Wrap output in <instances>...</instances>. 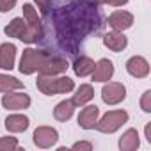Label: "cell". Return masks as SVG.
Here are the masks:
<instances>
[{
	"label": "cell",
	"mask_w": 151,
	"mask_h": 151,
	"mask_svg": "<svg viewBox=\"0 0 151 151\" xmlns=\"http://www.w3.org/2000/svg\"><path fill=\"white\" fill-rule=\"evenodd\" d=\"M52 18L55 22L59 43L69 53H77L78 43L101 27L98 4H94L93 0H80V2L60 6Z\"/></svg>",
	"instance_id": "1"
},
{
	"label": "cell",
	"mask_w": 151,
	"mask_h": 151,
	"mask_svg": "<svg viewBox=\"0 0 151 151\" xmlns=\"http://www.w3.org/2000/svg\"><path fill=\"white\" fill-rule=\"evenodd\" d=\"M36 86L46 96L64 94L75 89V82L69 77H60V75H39L36 80Z\"/></svg>",
	"instance_id": "2"
},
{
	"label": "cell",
	"mask_w": 151,
	"mask_h": 151,
	"mask_svg": "<svg viewBox=\"0 0 151 151\" xmlns=\"http://www.w3.org/2000/svg\"><path fill=\"white\" fill-rule=\"evenodd\" d=\"M23 20L27 23V36L23 43H37L43 39V23L41 18L37 14V9H34V6L30 4H23Z\"/></svg>",
	"instance_id": "3"
},
{
	"label": "cell",
	"mask_w": 151,
	"mask_h": 151,
	"mask_svg": "<svg viewBox=\"0 0 151 151\" xmlns=\"http://www.w3.org/2000/svg\"><path fill=\"white\" fill-rule=\"evenodd\" d=\"M50 57L48 52L45 50H36V48H25L20 59V71L23 75H34L36 71L41 69L45 60Z\"/></svg>",
	"instance_id": "4"
},
{
	"label": "cell",
	"mask_w": 151,
	"mask_h": 151,
	"mask_svg": "<svg viewBox=\"0 0 151 151\" xmlns=\"http://www.w3.org/2000/svg\"><path fill=\"white\" fill-rule=\"evenodd\" d=\"M128 121V112L126 110H109L105 116H101V119L96 121L94 130L101 132V133H114L117 132L124 123Z\"/></svg>",
	"instance_id": "5"
},
{
	"label": "cell",
	"mask_w": 151,
	"mask_h": 151,
	"mask_svg": "<svg viewBox=\"0 0 151 151\" xmlns=\"http://www.w3.org/2000/svg\"><path fill=\"white\" fill-rule=\"evenodd\" d=\"M126 98V87L121 82H105L101 89V100L105 105H119Z\"/></svg>",
	"instance_id": "6"
},
{
	"label": "cell",
	"mask_w": 151,
	"mask_h": 151,
	"mask_svg": "<svg viewBox=\"0 0 151 151\" xmlns=\"http://www.w3.org/2000/svg\"><path fill=\"white\" fill-rule=\"evenodd\" d=\"M32 140H34V144H36L37 147L48 149V147H52V146L57 144L59 133H57V130L52 128V126H37V128L34 130Z\"/></svg>",
	"instance_id": "7"
},
{
	"label": "cell",
	"mask_w": 151,
	"mask_h": 151,
	"mask_svg": "<svg viewBox=\"0 0 151 151\" xmlns=\"http://www.w3.org/2000/svg\"><path fill=\"white\" fill-rule=\"evenodd\" d=\"M2 105L7 110H25L30 107V96L25 93H6L2 98Z\"/></svg>",
	"instance_id": "8"
},
{
	"label": "cell",
	"mask_w": 151,
	"mask_h": 151,
	"mask_svg": "<svg viewBox=\"0 0 151 151\" xmlns=\"http://www.w3.org/2000/svg\"><path fill=\"white\" fill-rule=\"evenodd\" d=\"M68 68H69V64L64 57L50 53V57L45 60V64L41 66V69L37 73L39 75H62V73L68 71Z\"/></svg>",
	"instance_id": "9"
},
{
	"label": "cell",
	"mask_w": 151,
	"mask_h": 151,
	"mask_svg": "<svg viewBox=\"0 0 151 151\" xmlns=\"http://www.w3.org/2000/svg\"><path fill=\"white\" fill-rule=\"evenodd\" d=\"M107 23H109V27H112V30L124 32L133 25V14L128 13V11H114L109 16Z\"/></svg>",
	"instance_id": "10"
},
{
	"label": "cell",
	"mask_w": 151,
	"mask_h": 151,
	"mask_svg": "<svg viewBox=\"0 0 151 151\" xmlns=\"http://www.w3.org/2000/svg\"><path fill=\"white\" fill-rule=\"evenodd\" d=\"M126 71L133 78H146L149 75V62L140 55H133L126 60Z\"/></svg>",
	"instance_id": "11"
},
{
	"label": "cell",
	"mask_w": 151,
	"mask_h": 151,
	"mask_svg": "<svg viewBox=\"0 0 151 151\" xmlns=\"http://www.w3.org/2000/svg\"><path fill=\"white\" fill-rule=\"evenodd\" d=\"M93 80L94 82H109L114 77V64L109 59H100L93 69Z\"/></svg>",
	"instance_id": "12"
},
{
	"label": "cell",
	"mask_w": 151,
	"mask_h": 151,
	"mask_svg": "<svg viewBox=\"0 0 151 151\" xmlns=\"http://www.w3.org/2000/svg\"><path fill=\"white\" fill-rule=\"evenodd\" d=\"M100 117V109L96 105H86L78 114V126L84 130H93Z\"/></svg>",
	"instance_id": "13"
},
{
	"label": "cell",
	"mask_w": 151,
	"mask_h": 151,
	"mask_svg": "<svg viewBox=\"0 0 151 151\" xmlns=\"http://www.w3.org/2000/svg\"><path fill=\"white\" fill-rule=\"evenodd\" d=\"M103 45L112 50V52H123L126 46H128V39L123 32H117V30H112L109 34L103 36Z\"/></svg>",
	"instance_id": "14"
},
{
	"label": "cell",
	"mask_w": 151,
	"mask_h": 151,
	"mask_svg": "<svg viewBox=\"0 0 151 151\" xmlns=\"http://www.w3.org/2000/svg\"><path fill=\"white\" fill-rule=\"evenodd\" d=\"M14 59H16V46L13 43L0 45V68L11 71L14 68Z\"/></svg>",
	"instance_id": "15"
},
{
	"label": "cell",
	"mask_w": 151,
	"mask_h": 151,
	"mask_svg": "<svg viewBox=\"0 0 151 151\" xmlns=\"http://www.w3.org/2000/svg\"><path fill=\"white\" fill-rule=\"evenodd\" d=\"M29 124H30V121L23 114H11L6 117V130L11 133H22L29 128Z\"/></svg>",
	"instance_id": "16"
},
{
	"label": "cell",
	"mask_w": 151,
	"mask_h": 151,
	"mask_svg": "<svg viewBox=\"0 0 151 151\" xmlns=\"http://www.w3.org/2000/svg\"><path fill=\"white\" fill-rule=\"evenodd\" d=\"M140 146L139 132L135 128H128L121 137H119V149L121 151H135Z\"/></svg>",
	"instance_id": "17"
},
{
	"label": "cell",
	"mask_w": 151,
	"mask_h": 151,
	"mask_svg": "<svg viewBox=\"0 0 151 151\" xmlns=\"http://www.w3.org/2000/svg\"><path fill=\"white\" fill-rule=\"evenodd\" d=\"M94 66H96V62L91 59V57H87V55H80V57H77L75 59V62H73V71H75V75L77 77H89V75L93 73V69H94Z\"/></svg>",
	"instance_id": "18"
},
{
	"label": "cell",
	"mask_w": 151,
	"mask_h": 151,
	"mask_svg": "<svg viewBox=\"0 0 151 151\" xmlns=\"http://www.w3.org/2000/svg\"><path fill=\"white\" fill-rule=\"evenodd\" d=\"M6 36L9 37H16L20 41H25V36H27V23L23 18H13L9 25H6L4 29Z\"/></svg>",
	"instance_id": "19"
},
{
	"label": "cell",
	"mask_w": 151,
	"mask_h": 151,
	"mask_svg": "<svg viewBox=\"0 0 151 151\" xmlns=\"http://www.w3.org/2000/svg\"><path fill=\"white\" fill-rule=\"evenodd\" d=\"M93 98H94V89H93V86L82 84L77 91H75L71 101L75 103V107H84V105H87Z\"/></svg>",
	"instance_id": "20"
},
{
	"label": "cell",
	"mask_w": 151,
	"mask_h": 151,
	"mask_svg": "<svg viewBox=\"0 0 151 151\" xmlns=\"http://www.w3.org/2000/svg\"><path fill=\"white\" fill-rule=\"evenodd\" d=\"M73 112H75V103H73L71 100H62L60 103L55 105V109H53V117H55L57 121H60V123H66V121L71 119Z\"/></svg>",
	"instance_id": "21"
},
{
	"label": "cell",
	"mask_w": 151,
	"mask_h": 151,
	"mask_svg": "<svg viewBox=\"0 0 151 151\" xmlns=\"http://www.w3.org/2000/svg\"><path fill=\"white\" fill-rule=\"evenodd\" d=\"M25 89L23 82L11 77V75L0 73V93H11V91H22Z\"/></svg>",
	"instance_id": "22"
},
{
	"label": "cell",
	"mask_w": 151,
	"mask_h": 151,
	"mask_svg": "<svg viewBox=\"0 0 151 151\" xmlns=\"http://www.w3.org/2000/svg\"><path fill=\"white\" fill-rule=\"evenodd\" d=\"M20 147V142L16 137H2L0 139V151H14Z\"/></svg>",
	"instance_id": "23"
},
{
	"label": "cell",
	"mask_w": 151,
	"mask_h": 151,
	"mask_svg": "<svg viewBox=\"0 0 151 151\" xmlns=\"http://www.w3.org/2000/svg\"><path fill=\"white\" fill-rule=\"evenodd\" d=\"M34 2H36L37 9H39V13L43 16H48V13L52 9V0H34Z\"/></svg>",
	"instance_id": "24"
},
{
	"label": "cell",
	"mask_w": 151,
	"mask_h": 151,
	"mask_svg": "<svg viewBox=\"0 0 151 151\" xmlns=\"http://www.w3.org/2000/svg\"><path fill=\"white\" fill-rule=\"evenodd\" d=\"M140 109L144 110V112H151V91H146L144 94H142V98H140Z\"/></svg>",
	"instance_id": "25"
},
{
	"label": "cell",
	"mask_w": 151,
	"mask_h": 151,
	"mask_svg": "<svg viewBox=\"0 0 151 151\" xmlns=\"http://www.w3.org/2000/svg\"><path fill=\"white\" fill-rule=\"evenodd\" d=\"M18 0H0V13H9Z\"/></svg>",
	"instance_id": "26"
},
{
	"label": "cell",
	"mask_w": 151,
	"mask_h": 151,
	"mask_svg": "<svg viewBox=\"0 0 151 151\" xmlns=\"http://www.w3.org/2000/svg\"><path fill=\"white\" fill-rule=\"evenodd\" d=\"M94 146H93V142H89V140H78V142H75L73 146H71V149H86V151H91Z\"/></svg>",
	"instance_id": "27"
},
{
	"label": "cell",
	"mask_w": 151,
	"mask_h": 151,
	"mask_svg": "<svg viewBox=\"0 0 151 151\" xmlns=\"http://www.w3.org/2000/svg\"><path fill=\"white\" fill-rule=\"evenodd\" d=\"M107 4L109 6H114V7H123V6L128 4V0H109Z\"/></svg>",
	"instance_id": "28"
},
{
	"label": "cell",
	"mask_w": 151,
	"mask_h": 151,
	"mask_svg": "<svg viewBox=\"0 0 151 151\" xmlns=\"http://www.w3.org/2000/svg\"><path fill=\"white\" fill-rule=\"evenodd\" d=\"M144 133H146V139H147V142H151V123H147V124H146V128H144Z\"/></svg>",
	"instance_id": "29"
},
{
	"label": "cell",
	"mask_w": 151,
	"mask_h": 151,
	"mask_svg": "<svg viewBox=\"0 0 151 151\" xmlns=\"http://www.w3.org/2000/svg\"><path fill=\"white\" fill-rule=\"evenodd\" d=\"M93 2H94V4H100V6H101V4H107L109 0H93Z\"/></svg>",
	"instance_id": "30"
}]
</instances>
